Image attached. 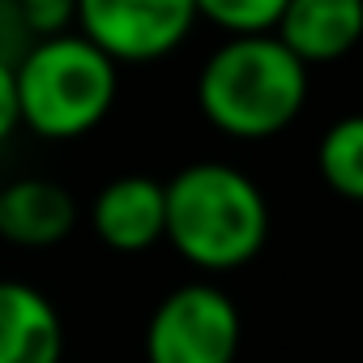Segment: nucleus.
I'll use <instances>...</instances> for the list:
<instances>
[{"label":"nucleus","mask_w":363,"mask_h":363,"mask_svg":"<svg viewBox=\"0 0 363 363\" xmlns=\"http://www.w3.org/2000/svg\"><path fill=\"white\" fill-rule=\"evenodd\" d=\"M90 227L111 252H145L162 240L167 201L162 179L154 175H116L99 189L90 206Z\"/></svg>","instance_id":"6"},{"label":"nucleus","mask_w":363,"mask_h":363,"mask_svg":"<svg viewBox=\"0 0 363 363\" xmlns=\"http://www.w3.org/2000/svg\"><path fill=\"white\" fill-rule=\"evenodd\" d=\"M18 82H13V60L0 56V145H5L18 128Z\"/></svg>","instance_id":"13"},{"label":"nucleus","mask_w":363,"mask_h":363,"mask_svg":"<svg viewBox=\"0 0 363 363\" xmlns=\"http://www.w3.org/2000/svg\"><path fill=\"white\" fill-rule=\"evenodd\" d=\"M77 35L111 65H154L184 48L197 26L193 0H77Z\"/></svg>","instance_id":"5"},{"label":"nucleus","mask_w":363,"mask_h":363,"mask_svg":"<svg viewBox=\"0 0 363 363\" xmlns=\"http://www.w3.org/2000/svg\"><path fill=\"white\" fill-rule=\"evenodd\" d=\"M13 13L26 35L56 39L77 26V0H13Z\"/></svg>","instance_id":"12"},{"label":"nucleus","mask_w":363,"mask_h":363,"mask_svg":"<svg viewBox=\"0 0 363 363\" xmlns=\"http://www.w3.org/2000/svg\"><path fill=\"white\" fill-rule=\"evenodd\" d=\"M193 5L197 18L227 30V39H240V35H274L286 0H193Z\"/></svg>","instance_id":"11"},{"label":"nucleus","mask_w":363,"mask_h":363,"mask_svg":"<svg viewBox=\"0 0 363 363\" xmlns=\"http://www.w3.org/2000/svg\"><path fill=\"white\" fill-rule=\"evenodd\" d=\"M13 82L18 120L48 141H73L94 133L116 107L120 65L69 30L56 39H35L13 60Z\"/></svg>","instance_id":"3"},{"label":"nucleus","mask_w":363,"mask_h":363,"mask_svg":"<svg viewBox=\"0 0 363 363\" xmlns=\"http://www.w3.org/2000/svg\"><path fill=\"white\" fill-rule=\"evenodd\" d=\"M162 240L201 274H231L261 257L269 240V201L231 162H189L167 184Z\"/></svg>","instance_id":"1"},{"label":"nucleus","mask_w":363,"mask_h":363,"mask_svg":"<svg viewBox=\"0 0 363 363\" xmlns=\"http://www.w3.org/2000/svg\"><path fill=\"white\" fill-rule=\"evenodd\" d=\"M244 316L214 282L175 286L145 325V363H235Z\"/></svg>","instance_id":"4"},{"label":"nucleus","mask_w":363,"mask_h":363,"mask_svg":"<svg viewBox=\"0 0 363 363\" xmlns=\"http://www.w3.org/2000/svg\"><path fill=\"white\" fill-rule=\"evenodd\" d=\"M77 227V201L65 184L22 175L0 184V240L18 248H52Z\"/></svg>","instance_id":"8"},{"label":"nucleus","mask_w":363,"mask_h":363,"mask_svg":"<svg viewBox=\"0 0 363 363\" xmlns=\"http://www.w3.org/2000/svg\"><path fill=\"white\" fill-rule=\"evenodd\" d=\"M316 171L329 193L363 206V111L342 116L325 128L316 145Z\"/></svg>","instance_id":"10"},{"label":"nucleus","mask_w":363,"mask_h":363,"mask_svg":"<svg viewBox=\"0 0 363 363\" xmlns=\"http://www.w3.org/2000/svg\"><path fill=\"white\" fill-rule=\"evenodd\" d=\"M65 325L56 303L18 278H0V363H60Z\"/></svg>","instance_id":"9"},{"label":"nucleus","mask_w":363,"mask_h":363,"mask_svg":"<svg viewBox=\"0 0 363 363\" xmlns=\"http://www.w3.org/2000/svg\"><path fill=\"white\" fill-rule=\"evenodd\" d=\"M274 39L303 65H337L363 43V0H286Z\"/></svg>","instance_id":"7"},{"label":"nucleus","mask_w":363,"mask_h":363,"mask_svg":"<svg viewBox=\"0 0 363 363\" xmlns=\"http://www.w3.org/2000/svg\"><path fill=\"white\" fill-rule=\"evenodd\" d=\"M201 116L235 141H269L308 107V69L274 35H240L197 73Z\"/></svg>","instance_id":"2"}]
</instances>
